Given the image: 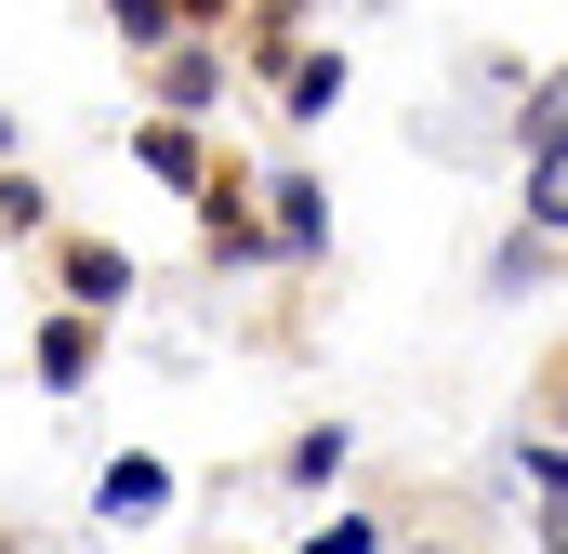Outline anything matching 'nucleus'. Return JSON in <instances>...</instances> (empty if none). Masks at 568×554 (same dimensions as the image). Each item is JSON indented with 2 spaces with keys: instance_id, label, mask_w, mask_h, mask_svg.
<instances>
[{
  "instance_id": "9b49d317",
  "label": "nucleus",
  "mask_w": 568,
  "mask_h": 554,
  "mask_svg": "<svg viewBox=\"0 0 568 554\" xmlns=\"http://www.w3.org/2000/svg\"><path fill=\"white\" fill-rule=\"evenodd\" d=\"M542 265H556V238H529V225H516V238H503V265H489V290H529Z\"/></svg>"
},
{
  "instance_id": "7ed1b4c3",
  "label": "nucleus",
  "mask_w": 568,
  "mask_h": 554,
  "mask_svg": "<svg viewBox=\"0 0 568 554\" xmlns=\"http://www.w3.org/2000/svg\"><path fill=\"white\" fill-rule=\"evenodd\" d=\"M291 120H331L344 106V53H291V93H278Z\"/></svg>"
},
{
  "instance_id": "2eb2a0df",
  "label": "nucleus",
  "mask_w": 568,
  "mask_h": 554,
  "mask_svg": "<svg viewBox=\"0 0 568 554\" xmlns=\"http://www.w3.org/2000/svg\"><path fill=\"white\" fill-rule=\"evenodd\" d=\"M410 554H476V542H463V529H436V542H410Z\"/></svg>"
},
{
  "instance_id": "f8f14e48",
  "label": "nucleus",
  "mask_w": 568,
  "mask_h": 554,
  "mask_svg": "<svg viewBox=\"0 0 568 554\" xmlns=\"http://www.w3.org/2000/svg\"><path fill=\"white\" fill-rule=\"evenodd\" d=\"M529 410H542V435H568V343H542V383H529Z\"/></svg>"
},
{
  "instance_id": "4468645a",
  "label": "nucleus",
  "mask_w": 568,
  "mask_h": 554,
  "mask_svg": "<svg viewBox=\"0 0 568 554\" xmlns=\"http://www.w3.org/2000/svg\"><path fill=\"white\" fill-rule=\"evenodd\" d=\"M304 554H371V515H331V529H317Z\"/></svg>"
},
{
  "instance_id": "dca6fc26",
  "label": "nucleus",
  "mask_w": 568,
  "mask_h": 554,
  "mask_svg": "<svg viewBox=\"0 0 568 554\" xmlns=\"http://www.w3.org/2000/svg\"><path fill=\"white\" fill-rule=\"evenodd\" d=\"M0 554H27V529H13V515H0Z\"/></svg>"
},
{
  "instance_id": "1a4fd4ad",
  "label": "nucleus",
  "mask_w": 568,
  "mask_h": 554,
  "mask_svg": "<svg viewBox=\"0 0 568 554\" xmlns=\"http://www.w3.org/2000/svg\"><path fill=\"white\" fill-rule=\"evenodd\" d=\"M133 158H145V172H172V185H212V172H199V145L172 133V120H159V133H133Z\"/></svg>"
},
{
  "instance_id": "f03ea898",
  "label": "nucleus",
  "mask_w": 568,
  "mask_h": 554,
  "mask_svg": "<svg viewBox=\"0 0 568 554\" xmlns=\"http://www.w3.org/2000/svg\"><path fill=\"white\" fill-rule=\"evenodd\" d=\"M516 145H529V158H568V66H542V80H529V106H516Z\"/></svg>"
},
{
  "instance_id": "6e6552de",
  "label": "nucleus",
  "mask_w": 568,
  "mask_h": 554,
  "mask_svg": "<svg viewBox=\"0 0 568 554\" xmlns=\"http://www.w3.org/2000/svg\"><path fill=\"white\" fill-rule=\"evenodd\" d=\"M516 462H529V489H542V502H568V435L529 422V435H516Z\"/></svg>"
},
{
  "instance_id": "f257e3e1",
  "label": "nucleus",
  "mask_w": 568,
  "mask_h": 554,
  "mask_svg": "<svg viewBox=\"0 0 568 554\" xmlns=\"http://www.w3.org/2000/svg\"><path fill=\"white\" fill-rule=\"evenodd\" d=\"M53 277L80 290V317H106V304H133V265H120L106 238H67V252H53Z\"/></svg>"
},
{
  "instance_id": "9d476101",
  "label": "nucleus",
  "mask_w": 568,
  "mask_h": 554,
  "mask_svg": "<svg viewBox=\"0 0 568 554\" xmlns=\"http://www.w3.org/2000/svg\"><path fill=\"white\" fill-rule=\"evenodd\" d=\"M291 475H304V489L344 475V422H304V435H291Z\"/></svg>"
},
{
  "instance_id": "ddd939ff",
  "label": "nucleus",
  "mask_w": 568,
  "mask_h": 554,
  "mask_svg": "<svg viewBox=\"0 0 568 554\" xmlns=\"http://www.w3.org/2000/svg\"><path fill=\"white\" fill-rule=\"evenodd\" d=\"M172 13H185V0H120V40H133V53H159V40H172Z\"/></svg>"
},
{
  "instance_id": "0eeeda50",
  "label": "nucleus",
  "mask_w": 568,
  "mask_h": 554,
  "mask_svg": "<svg viewBox=\"0 0 568 554\" xmlns=\"http://www.w3.org/2000/svg\"><path fill=\"white\" fill-rule=\"evenodd\" d=\"M265 198H278V252H317V185L291 172V185H265Z\"/></svg>"
},
{
  "instance_id": "20e7f679",
  "label": "nucleus",
  "mask_w": 568,
  "mask_h": 554,
  "mask_svg": "<svg viewBox=\"0 0 568 554\" xmlns=\"http://www.w3.org/2000/svg\"><path fill=\"white\" fill-rule=\"evenodd\" d=\"M529 238L568 252V158H529Z\"/></svg>"
},
{
  "instance_id": "423d86ee",
  "label": "nucleus",
  "mask_w": 568,
  "mask_h": 554,
  "mask_svg": "<svg viewBox=\"0 0 568 554\" xmlns=\"http://www.w3.org/2000/svg\"><path fill=\"white\" fill-rule=\"evenodd\" d=\"M80 370H93V317H53L40 330V383H80Z\"/></svg>"
},
{
  "instance_id": "39448f33",
  "label": "nucleus",
  "mask_w": 568,
  "mask_h": 554,
  "mask_svg": "<svg viewBox=\"0 0 568 554\" xmlns=\"http://www.w3.org/2000/svg\"><path fill=\"white\" fill-rule=\"evenodd\" d=\"M212 80H225V53H212V40H185V53L159 66V93H172V106H212Z\"/></svg>"
}]
</instances>
